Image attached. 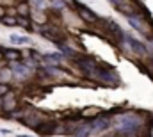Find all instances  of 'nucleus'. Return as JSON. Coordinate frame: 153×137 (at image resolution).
I'll return each mask as SVG.
<instances>
[{
  "label": "nucleus",
  "instance_id": "1",
  "mask_svg": "<svg viewBox=\"0 0 153 137\" xmlns=\"http://www.w3.org/2000/svg\"><path fill=\"white\" fill-rule=\"evenodd\" d=\"M144 119L137 114V112H123L121 116H117L114 119V125L117 134H121V137H126L134 132H137L143 127Z\"/></svg>",
  "mask_w": 153,
  "mask_h": 137
},
{
  "label": "nucleus",
  "instance_id": "2",
  "mask_svg": "<svg viewBox=\"0 0 153 137\" xmlns=\"http://www.w3.org/2000/svg\"><path fill=\"white\" fill-rule=\"evenodd\" d=\"M91 121V127H93V130H94V134L98 132H105V130H109L112 125H114V119L111 118V116H107V114H102V116H96V118H93V119H89Z\"/></svg>",
  "mask_w": 153,
  "mask_h": 137
},
{
  "label": "nucleus",
  "instance_id": "3",
  "mask_svg": "<svg viewBox=\"0 0 153 137\" xmlns=\"http://www.w3.org/2000/svg\"><path fill=\"white\" fill-rule=\"evenodd\" d=\"M57 128H59V121H55V119H43L34 130L41 137H50L53 134H57Z\"/></svg>",
  "mask_w": 153,
  "mask_h": 137
},
{
  "label": "nucleus",
  "instance_id": "4",
  "mask_svg": "<svg viewBox=\"0 0 153 137\" xmlns=\"http://www.w3.org/2000/svg\"><path fill=\"white\" fill-rule=\"evenodd\" d=\"M123 43L134 52V54H137V55H146L148 54V46L144 45V43H141L139 39H135L134 36L130 34H125V39H123Z\"/></svg>",
  "mask_w": 153,
  "mask_h": 137
},
{
  "label": "nucleus",
  "instance_id": "5",
  "mask_svg": "<svg viewBox=\"0 0 153 137\" xmlns=\"http://www.w3.org/2000/svg\"><path fill=\"white\" fill-rule=\"evenodd\" d=\"M76 13H78V16L85 22V23H89V25H96L98 22H100V18H98V14L94 13V11H91L87 5H84V4H78L76 5Z\"/></svg>",
  "mask_w": 153,
  "mask_h": 137
},
{
  "label": "nucleus",
  "instance_id": "6",
  "mask_svg": "<svg viewBox=\"0 0 153 137\" xmlns=\"http://www.w3.org/2000/svg\"><path fill=\"white\" fill-rule=\"evenodd\" d=\"M93 134H94V130H93V127H91V121L87 119V121L78 123L68 137H91Z\"/></svg>",
  "mask_w": 153,
  "mask_h": 137
},
{
  "label": "nucleus",
  "instance_id": "7",
  "mask_svg": "<svg viewBox=\"0 0 153 137\" xmlns=\"http://www.w3.org/2000/svg\"><path fill=\"white\" fill-rule=\"evenodd\" d=\"M103 27L109 31V34L114 36L119 43H123V39H125V32L121 31V27L116 23L114 20H103Z\"/></svg>",
  "mask_w": 153,
  "mask_h": 137
},
{
  "label": "nucleus",
  "instance_id": "8",
  "mask_svg": "<svg viewBox=\"0 0 153 137\" xmlns=\"http://www.w3.org/2000/svg\"><path fill=\"white\" fill-rule=\"evenodd\" d=\"M126 20H128L130 27H134L137 32H141V34H148V27H146V22H144L141 16H137V14H130V16H126Z\"/></svg>",
  "mask_w": 153,
  "mask_h": 137
},
{
  "label": "nucleus",
  "instance_id": "9",
  "mask_svg": "<svg viewBox=\"0 0 153 137\" xmlns=\"http://www.w3.org/2000/svg\"><path fill=\"white\" fill-rule=\"evenodd\" d=\"M0 109L5 112V110H16L18 109V100H16V96L13 95V93H9V95H5L4 98H2V103H0Z\"/></svg>",
  "mask_w": 153,
  "mask_h": 137
},
{
  "label": "nucleus",
  "instance_id": "10",
  "mask_svg": "<svg viewBox=\"0 0 153 137\" xmlns=\"http://www.w3.org/2000/svg\"><path fill=\"white\" fill-rule=\"evenodd\" d=\"M2 52H4V57L7 61H11V63H16V61L23 59V54L20 50H16V48H2Z\"/></svg>",
  "mask_w": 153,
  "mask_h": 137
},
{
  "label": "nucleus",
  "instance_id": "11",
  "mask_svg": "<svg viewBox=\"0 0 153 137\" xmlns=\"http://www.w3.org/2000/svg\"><path fill=\"white\" fill-rule=\"evenodd\" d=\"M64 59V55L61 52H52V54H43V61L50 63V64H59Z\"/></svg>",
  "mask_w": 153,
  "mask_h": 137
},
{
  "label": "nucleus",
  "instance_id": "12",
  "mask_svg": "<svg viewBox=\"0 0 153 137\" xmlns=\"http://www.w3.org/2000/svg\"><path fill=\"white\" fill-rule=\"evenodd\" d=\"M9 41L16 46H22V45H29L30 43V37L29 36H22V34H13L9 36Z\"/></svg>",
  "mask_w": 153,
  "mask_h": 137
},
{
  "label": "nucleus",
  "instance_id": "13",
  "mask_svg": "<svg viewBox=\"0 0 153 137\" xmlns=\"http://www.w3.org/2000/svg\"><path fill=\"white\" fill-rule=\"evenodd\" d=\"M16 18H18V25H20V27H23V29H27V31L32 29V22H30L29 16H16Z\"/></svg>",
  "mask_w": 153,
  "mask_h": 137
},
{
  "label": "nucleus",
  "instance_id": "14",
  "mask_svg": "<svg viewBox=\"0 0 153 137\" xmlns=\"http://www.w3.org/2000/svg\"><path fill=\"white\" fill-rule=\"evenodd\" d=\"M30 14V5L29 4H20L18 5V16H29Z\"/></svg>",
  "mask_w": 153,
  "mask_h": 137
},
{
  "label": "nucleus",
  "instance_id": "15",
  "mask_svg": "<svg viewBox=\"0 0 153 137\" xmlns=\"http://www.w3.org/2000/svg\"><path fill=\"white\" fill-rule=\"evenodd\" d=\"M0 23H4V25H7V27H16L18 25V18L16 16H5L4 20H0Z\"/></svg>",
  "mask_w": 153,
  "mask_h": 137
},
{
  "label": "nucleus",
  "instance_id": "16",
  "mask_svg": "<svg viewBox=\"0 0 153 137\" xmlns=\"http://www.w3.org/2000/svg\"><path fill=\"white\" fill-rule=\"evenodd\" d=\"M9 93H11V86L5 84V82H0V98H4V96L9 95Z\"/></svg>",
  "mask_w": 153,
  "mask_h": 137
},
{
  "label": "nucleus",
  "instance_id": "17",
  "mask_svg": "<svg viewBox=\"0 0 153 137\" xmlns=\"http://www.w3.org/2000/svg\"><path fill=\"white\" fill-rule=\"evenodd\" d=\"M52 5H53V9H57V11H62V9L66 7V2H64V0H52Z\"/></svg>",
  "mask_w": 153,
  "mask_h": 137
},
{
  "label": "nucleus",
  "instance_id": "18",
  "mask_svg": "<svg viewBox=\"0 0 153 137\" xmlns=\"http://www.w3.org/2000/svg\"><path fill=\"white\" fill-rule=\"evenodd\" d=\"M30 5H34L36 9H46V2L45 0H30Z\"/></svg>",
  "mask_w": 153,
  "mask_h": 137
},
{
  "label": "nucleus",
  "instance_id": "19",
  "mask_svg": "<svg viewBox=\"0 0 153 137\" xmlns=\"http://www.w3.org/2000/svg\"><path fill=\"white\" fill-rule=\"evenodd\" d=\"M7 16V11H5V7L4 5H0V20H4Z\"/></svg>",
  "mask_w": 153,
  "mask_h": 137
},
{
  "label": "nucleus",
  "instance_id": "20",
  "mask_svg": "<svg viewBox=\"0 0 153 137\" xmlns=\"http://www.w3.org/2000/svg\"><path fill=\"white\" fill-rule=\"evenodd\" d=\"M148 54L152 55V59H153V43H152V45H150V46H148Z\"/></svg>",
  "mask_w": 153,
  "mask_h": 137
},
{
  "label": "nucleus",
  "instance_id": "21",
  "mask_svg": "<svg viewBox=\"0 0 153 137\" xmlns=\"http://www.w3.org/2000/svg\"><path fill=\"white\" fill-rule=\"evenodd\" d=\"M4 59H5V57H4V52H2V48H0V63H2Z\"/></svg>",
  "mask_w": 153,
  "mask_h": 137
},
{
  "label": "nucleus",
  "instance_id": "22",
  "mask_svg": "<svg viewBox=\"0 0 153 137\" xmlns=\"http://www.w3.org/2000/svg\"><path fill=\"white\" fill-rule=\"evenodd\" d=\"M16 137H32V136H16Z\"/></svg>",
  "mask_w": 153,
  "mask_h": 137
}]
</instances>
